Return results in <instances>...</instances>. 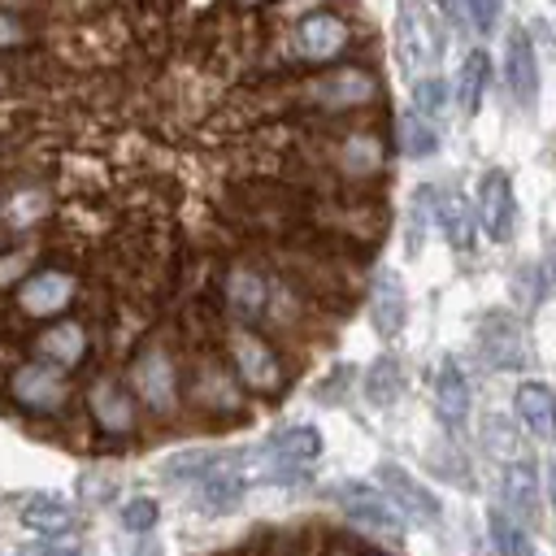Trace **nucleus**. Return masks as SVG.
<instances>
[{"label": "nucleus", "instance_id": "obj_1", "mask_svg": "<svg viewBox=\"0 0 556 556\" xmlns=\"http://www.w3.org/2000/svg\"><path fill=\"white\" fill-rule=\"evenodd\" d=\"M382 78L361 65V61H330V65H313L300 70L291 78L278 83L274 96H265L269 104H278V113H304V117H326V122H348V117H365L382 104Z\"/></svg>", "mask_w": 556, "mask_h": 556}, {"label": "nucleus", "instance_id": "obj_2", "mask_svg": "<svg viewBox=\"0 0 556 556\" xmlns=\"http://www.w3.org/2000/svg\"><path fill=\"white\" fill-rule=\"evenodd\" d=\"M304 152H313V169L321 178H334L343 187H361V182H378L391 156L387 130L374 122L361 126H343V130H321L308 139H295Z\"/></svg>", "mask_w": 556, "mask_h": 556}, {"label": "nucleus", "instance_id": "obj_3", "mask_svg": "<svg viewBox=\"0 0 556 556\" xmlns=\"http://www.w3.org/2000/svg\"><path fill=\"white\" fill-rule=\"evenodd\" d=\"M182 404L195 417H204L208 426H243V421H252L248 387L235 378L230 361L222 352H208V348H200L191 356V365L182 369Z\"/></svg>", "mask_w": 556, "mask_h": 556}, {"label": "nucleus", "instance_id": "obj_4", "mask_svg": "<svg viewBox=\"0 0 556 556\" xmlns=\"http://www.w3.org/2000/svg\"><path fill=\"white\" fill-rule=\"evenodd\" d=\"M126 387L135 391L139 408L156 421L178 417L182 408V369L165 339H143L126 361Z\"/></svg>", "mask_w": 556, "mask_h": 556}, {"label": "nucleus", "instance_id": "obj_5", "mask_svg": "<svg viewBox=\"0 0 556 556\" xmlns=\"http://www.w3.org/2000/svg\"><path fill=\"white\" fill-rule=\"evenodd\" d=\"M4 400L22 413V417H35V421H65L70 408H74V382H70V369L43 361V356H30V361H17L9 374H4Z\"/></svg>", "mask_w": 556, "mask_h": 556}, {"label": "nucleus", "instance_id": "obj_6", "mask_svg": "<svg viewBox=\"0 0 556 556\" xmlns=\"http://www.w3.org/2000/svg\"><path fill=\"white\" fill-rule=\"evenodd\" d=\"M222 356L230 361V369H235V378L248 387V395L278 400V395L287 391V365H282L274 339L261 334V326L230 321L226 334H222Z\"/></svg>", "mask_w": 556, "mask_h": 556}, {"label": "nucleus", "instance_id": "obj_7", "mask_svg": "<svg viewBox=\"0 0 556 556\" xmlns=\"http://www.w3.org/2000/svg\"><path fill=\"white\" fill-rule=\"evenodd\" d=\"M78 291H83V278H78L74 265L43 261V265H30V269L9 287V313H13L17 321L39 326V321H52V317L70 313L74 300H78Z\"/></svg>", "mask_w": 556, "mask_h": 556}, {"label": "nucleus", "instance_id": "obj_8", "mask_svg": "<svg viewBox=\"0 0 556 556\" xmlns=\"http://www.w3.org/2000/svg\"><path fill=\"white\" fill-rule=\"evenodd\" d=\"M282 43H287V48H282V61H287V65L313 70V65L343 61V56L352 52V43H356V30H352V22H348L343 13L317 4V9H308V13H300V17L287 22Z\"/></svg>", "mask_w": 556, "mask_h": 556}, {"label": "nucleus", "instance_id": "obj_9", "mask_svg": "<svg viewBox=\"0 0 556 556\" xmlns=\"http://www.w3.org/2000/svg\"><path fill=\"white\" fill-rule=\"evenodd\" d=\"M269 282H274V265L261 256H235L222 265L217 274V308L226 321H248L261 326L265 308H269Z\"/></svg>", "mask_w": 556, "mask_h": 556}, {"label": "nucleus", "instance_id": "obj_10", "mask_svg": "<svg viewBox=\"0 0 556 556\" xmlns=\"http://www.w3.org/2000/svg\"><path fill=\"white\" fill-rule=\"evenodd\" d=\"M83 404H87V417H91V430L104 439V443H130L139 434V421H143V408L135 400V391L126 387V378H113V374H96L83 391Z\"/></svg>", "mask_w": 556, "mask_h": 556}, {"label": "nucleus", "instance_id": "obj_11", "mask_svg": "<svg viewBox=\"0 0 556 556\" xmlns=\"http://www.w3.org/2000/svg\"><path fill=\"white\" fill-rule=\"evenodd\" d=\"M330 500L343 508V517H348L356 530H369V534H378V539H387V543H400V539H404V517H400V508L382 495V486H369V482H361V478H343V482L330 486Z\"/></svg>", "mask_w": 556, "mask_h": 556}, {"label": "nucleus", "instance_id": "obj_12", "mask_svg": "<svg viewBox=\"0 0 556 556\" xmlns=\"http://www.w3.org/2000/svg\"><path fill=\"white\" fill-rule=\"evenodd\" d=\"M443 52V35L430 17V9L421 0H400V13H395V56L408 74H426L434 70Z\"/></svg>", "mask_w": 556, "mask_h": 556}, {"label": "nucleus", "instance_id": "obj_13", "mask_svg": "<svg viewBox=\"0 0 556 556\" xmlns=\"http://www.w3.org/2000/svg\"><path fill=\"white\" fill-rule=\"evenodd\" d=\"M30 352L61 365V369H83L91 361V330L83 317H52V321H39V330L30 334Z\"/></svg>", "mask_w": 556, "mask_h": 556}, {"label": "nucleus", "instance_id": "obj_14", "mask_svg": "<svg viewBox=\"0 0 556 556\" xmlns=\"http://www.w3.org/2000/svg\"><path fill=\"white\" fill-rule=\"evenodd\" d=\"M321 456V430L317 426H287L261 447V465L269 478H300Z\"/></svg>", "mask_w": 556, "mask_h": 556}, {"label": "nucleus", "instance_id": "obj_15", "mask_svg": "<svg viewBox=\"0 0 556 556\" xmlns=\"http://www.w3.org/2000/svg\"><path fill=\"white\" fill-rule=\"evenodd\" d=\"M52 213H56V195H52L48 182H9L0 191V239L35 230Z\"/></svg>", "mask_w": 556, "mask_h": 556}, {"label": "nucleus", "instance_id": "obj_16", "mask_svg": "<svg viewBox=\"0 0 556 556\" xmlns=\"http://www.w3.org/2000/svg\"><path fill=\"white\" fill-rule=\"evenodd\" d=\"M526 348H530L526 343V326L513 313L495 308V313L482 317V326H478V352H482V361L491 369H521L530 361Z\"/></svg>", "mask_w": 556, "mask_h": 556}, {"label": "nucleus", "instance_id": "obj_17", "mask_svg": "<svg viewBox=\"0 0 556 556\" xmlns=\"http://www.w3.org/2000/svg\"><path fill=\"white\" fill-rule=\"evenodd\" d=\"M378 486H382V495L400 508V517H408V521H417V526H430V521H439V495L430 491V486H421L404 465H395V460H382L378 465Z\"/></svg>", "mask_w": 556, "mask_h": 556}, {"label": "nucleus", "instance_id": "obj_18", "mask_svg": "<svg viewBox=\"0 0 556 556\" xmlns=\"http://www.w3.org/2000/svg\"><path fill=\"white\" fill-rule=\"evenodd\" d=\"M473 217H478V226H482V235H486L491 243H504V239L513 235L517 200H513V182H508L504 169H486V174H482Z\"/></svg>", "mask_w": 556, "mask_h": 556}, {"label": "nucleus", "instance_id": "obj_19", "mask_svg": "<svg viewBox=\"0 0 556 556\" xmlns=\"http://www.w3.org/2000/svg\"><path fill=\"white\" fill-rule=\"evenodd\" d=\"M504 83H508L513 104H521L530 113L539 100V56H534V43L521 26H513L504 39Z\"/></svg>", "mask_w": 556, "mask_h": 556}, {"label": "nucleus", "instance_id": "obj_20", "mask_svg": "<svg viewBox=\"0 0 556 556\" xmlns=\"http://www.w3.org/2000/svg\"><path fill=\"white\" fill-rule=\"evenodd\" d=\"M191 486H195V504H200L204 513H226V508H235V504L243 500L248 473L239 469V456L222 452V460H217L208 473H200Z\"/></svg>", "mask_w": 556, "mask_h": 556}, {"label": "nucleus", "instance_id": "obj_21", "mask_svg": "<svg viewBox=\"0 0 556 556\" xmlns=\"http://www.w3.org/2000/svg\"><path fill=\"white\" fill-rule=\"evenodd\" d=\"M369 321L382 339H395L408 326V295L395 269H378L369 282Z\"/></svg>", "mask_w": 556, "mask_h": 556}, {"label": "nucleus", "instance_id": "obj_22", "mask_svg": "<svg viewBox=\"0 0 556 556\" xmlns=\"http://www.w3.org/2000/svg\"><path fill=\"white\" fill-rule=\"evenodd\" d=\"M430 217H434V226L447 235V243L452 248H473V226H478V217H473V208H469V200L460 195V191H447V187H434L430 191Z\"/></svg>", "mask_w": 556, "mask_h": 556}, {"label": "nucleus", "instance_id": "obj_23", "mask_svg": "<svg viewBox=\"0 0 556 556\" xmlns=\"http://www.w3.org/2000/svg\"><path fill=\"white\" fill-rule=\"evenodd\" d=\"M513 417L534 439H556V395L547 382H521L513 391Z\"/></svg>", "mask_w": 556, "mask_h": 556}, {"label": "nucleus", "instance_id": "obj_24", "mask_svg": "<svg viewBox=\"0 0 556 556\" xmlns=\"http://www.w3.org/2000/svg\"><path fill=\"white\" fill-rule=\"evenodd\" d=\"M434 408H439V417L452 426V430H460L465 421H469V382H465V369L447 356L443 365H439V374H434Z\"/></svg>", "mask_w": 556, "mask_h": 556}, {"label": "nucleus", "instance_id": "obj_25", "mask_svg": "<svg viewBox=\"0 0 556 556\" xmlns=\"http://www.w3.org/2000/svg\"><path fill=\"white\" fill-rule=\"evenodd\" d=\"M486 83H491V56H486L482 48L465 52V61H460V70H456V78H452V96H456V109H460L465 117H473V113L482 109Z\"/></svg>", "mask_w": 556, "mask_h": 556}, {"label": "nucleus", "instance_id": "obj_26", "mask_svg": "<svg viewBox=\"0 0 556 556\" xmlns=\"http://www.w3.org/2000/svg\"><path fill=\"white\" fill-rule=\"evenodd\" d=\"M504 500H508V513L521 517V521H539V473L530 460H513L504 469Z\"/></svg>", "mask_w": 556, "mask_h": 556}, {"label": "nucleus", "instance_id": "obj_27", "mask_svg": "<svg viewBox=\"0 0 556 556\" xmlns=\"http://www.w3.org/2000/svg\"><path fill=\"white\" fill-rule=\"evenodd\" d=\"M22 526L35 530V534H43V539H61V534L74 530V508H70L65 500L35 495V500H26V508H22Z\"/></svg>", "mask_w": 556, "mask_h": 556}, {"label": "nucleus", "instance_id": "obj_28", "mask_svg": "<svg viewBox=\"0 0 556 556\" xmlns=\"http://www.w3.org/2000/svg\"><path fill=\"white\" fill-rule=\"evenodd\" d=\"M400 391H404V369H400V361L387 352V356H378V361L365 369V400L378 404V408H387V404L400 400Z\"/></svg>", "mask_w": 556, "mask_h": 556}, {"label": "nucleus", "instance_id": "obj_29", "mask_svg": "<svg viewBox=\"0 0 556 556\" xmlns=\"http://www.w3.org/2000/svg\"><path fill=\"white\" fill-rule=\"evenodd\" d=\"M486 521H491V543H495V552H504V556H530V552H534V539H530V530L521 526V517L495 508Z\"/></svg>", "mask_w": 556, "mask_h": 556}, {"label": "nucleus", "instance_id": "obj_30", "mask_svg": "<svg viewBox=\"0 0 556 556\" xmlns=\"http://www.w3.org/2000/svg\"><path fill=\"white\" fill-rule=\"evenodd\" d=\"M447 13L473 30V35H491L495 22H500V0H447Z\"/></svg>", "mask_w": 556, "mask_h": 556}, {"label": "nucleus", "instance_id": "obj_31", "mask_svg": "<svg viewBox=\"0 0 556 556\" xmlns=\"http://www.w3.org/2000/svg\"><path fill=\"white\" fill-rule=\"evenodd\" d=\"M400 139H404V152H408V156H430V152L439 148V130H434V122L421 117L417 109L400 122Z\"/></svg>", "mask_w": 556, "mask_h": 556}, {"label": "nucleus", "instance_id": "obj_32", "mask_svg": "<svg viewBox=\"0 0 556 556\" xmlns=\"http://www.w3.org/2000/svg\"><path fill=\"white\" fill-rule=\"evenodd\" d=\"M35 243H0V291H9L35 265Z\"/></svg>", "mask_w": 556, "mask_h": 556}, {"label": "nucleus", "instance_id": "obj_33", "mask_svg": "<svg viewBox=\"0 0 556 556\" xmlns=\"http://www.w3.org/2000/svg\"><path fill=\"white\" fill-rule=\"evenodd\" d=\"M35 43V26L13 13V9H0V52H26Z\"/></svg>", "mask_w": 556, "mask_h": 556}, {"label": "nucleus", "instance_id": "obj_34", "mask_svg": "<svg viewBox=\"0 0 556 556\" xmlns=\"http://www.w3.org/2000/svg\"><path fill=\"white\" fill-rule=\"evenodd\" d=\"M217 460H222V452H182V456H169V460H165V473L195 482V478H200V473H208Z\"/></svg>", "mask_w": 556, "mask_h": 556}, {"label": "nucleus", "instance_id": "obj_35", "mask_svg": "<svg viewBox=\"0 0 556 556\" xmlns=\"http://www.w3.org/2000/svg\"><path fill=\"white\" fill-rule=\"evenodd\" d=\"M443 100H447V87L439 83V78H417L413 83V109L421 113V117H439L443 113Z\"/></svg>", "mask_w": 556, "mask_h": 556}, {"label": "nucleus", "instance_id": "obj_36", "mask_svg": "<svg viewBox=\"0 0 556 556\" xmlns=\"http://www.w3.org/2000/svg\"><path fill=\"white\" fill-rule=\"evenodd\" d=\"M430 191H434V187H421V191L413 195V213H408V256L421 252V243H426V222H434V217H430Z\"/></svg>", "mask_w": 556, "mask_h": 556}, {"label": "nucleus", "instance_id": "obj_37", "mask_svg": "<svg viewBox=\"0 0 556 556\" xmlns=\"http://www.w3.org/2000/svg\"><path fill=\"white\" fill-rule=\"evenodd\" d=\"M543 287H547V278H539V269H534V265L517 269V274H513V282H508V291H513V300L521 304V313H530V308L539 304Z\"/></svg>", "mask_w": 556, "mask_h": 556}, {"label": "nucleus", "instance_id": "obj_38", "mask_svg": "<svg viewBox=\"0 0 556 556\" xmlns=\"http://www.w3.org/2000/svg\"><path fill=\"white\" fill-rule=\"evenodd\" d=\"M122 526H126L130 534H139V530H152V526H156V500H148V495H135V500H126V504H122Z\"/></svg>", "mask_w": 556, "mask_h": 556}, {"label": "nucleus", "instance_id": "obj_39", "mask_svg": "<svg viewBox=\"0 0 556 556\" xmlns=\"http://www.w3.org/2000/svg\"><path fill=\"white\" fill-rule=\"evenodd\" d=\"M547 500H552V517H556V460L547 469Z\"/></svg>", "mask_w": 556, "mask_h": 556}, {"label": "nucleus", "instance_id": "obj_40", "mask_svg": "<svg viewBox=\"0 0 556 556\" xmlns=\"http://www.w3.org/2000/svg\"><path fill=\"white\" fill-rule=\"evenodd\" d=\"M235 4H239V9H265L269 0H235Z\"/></svg>", "mask_w": 556, "mask_h": 556}, {"label": "nucleus", "instance_id": "obj_41", "mask_svg": "<svg viewBox=\"0 0 556 556\" xmlns=\"http://www.w3.org/2000/svg\"><path fill=\"white\" fill-rule=\"evenodd\" d=\"M547 282H552V287H556V265H552V278H547Z\"/></svg>", "mask_w": 556, "mask_h": 556}]
</instances>
